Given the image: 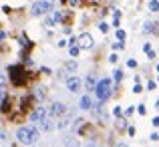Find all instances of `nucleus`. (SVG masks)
Here are the masks:
<instances>
[{"mask_svg":"<svg viewBox=\"0 0 159 147\" xmlns=\"http://www.w3.org/2000/svg\"><path fill=\"white\" fill-rule=\"evenodd\" d=\"M113 115H115V117H121V115H123V109H121V105L113 107Z\"/></svg>","mask_w":159,"mask_h":147,"instance_id":"b1692460","label":"nucleus"},{"mask_svg":"<svg viewBox=\"0 0 159 147\" xmlns=\"http://www.w3.org/2000/svg\"><path fill=\"white\" fill-rule=\"evenodd\" d=\"M145 54H147V58H149V61H153V58H155V50H147V53H145Z\"/></svg>","mask_w":159,"mask_h":147,"instance_id":"473e14b6","label":"nucleus"},{"mask_svg":"<svg viewBox=\"0 0 159 147\" xmlns=\"http://www.w3.org/2000/svg\"><path fill=\"white\" fill-rule=\"evenodd\" d=\"M151 125H153V127H159V117H153V121H151Z\"/></svg>","mask_w":159,"mask_h":147,"instance_id":"ea45409f","label":"nucleus"},{"mask_svg":"<svg viewBox=\"0 0 159 147\" xmlns=\"http://www.w3.org/2000/svg\"><path fill=\"white\" fill-rule=\"evenodd\" d=\"M8 95V77L4 73H0V101Z\"/></svg>","mask_w":159,"mask_h":147,"instance_id":"9b49d317","label":"nucleus"},{"mask_svg":"<svg viewBox=\"0 0 159 147\" xmlns=\"http://www.w3.org/2000/svg\"><path fill=\"white\" fill-rule=\"evenodd\" d=\"M143 50H145V53H147V50H151V44H149V43H145V44H143Z\"/></svg>","mask_w":159,"mask_h":147,"instance_id":"a19ab883","label":"nucleus"},{"mask_svg":"<svg viewBox=\"0 0 159 147\" xmlns=\"http://www.w3.org/2000/svg\"><path fill=\"white\" fill-rule=\"evenodd\" d=\"M66 2H69V6H73V8L81 6V0H66Z\"/></svg>","mask_w":159,"mask_h":147,"instance_id":"cd10ccee","label":"nucleus"},{"mask_svg":"<svg viewBox=\"0 0 159 147\" xmlns=\"http://www.w3.org/2000/svg\"><path fill=\"white\" fill-rule=\"evenodd\" d=\"M159 24L157 22H145V26H143V32H147V34H149V32H159Z\"/></svg>","mask_w":159,"mask_h":147,"instance_id":"dca6fc26","label":"nucleus"},{"mask_svg":"<svg viewBox=\"0 0 159 147\" xmlns=\"http://www.w3.org/2000/svg\"><path fill=\"white\" fill-rule=\"evenodd\" d=\"M99 30H101L103 34H107V32H109V24L107 22H99Z\"/></svg>","mask_w":159,"mask_h":147,"instance_id":"5701e85b","label":"nucleus"},{"mask_svg":"<svg viewBox=\"0 0 159 147\" xmlns=\"http://www.w3.org/2000/svg\"><path fill=\"white\" fill-rule=\"evenodd\" d=\"M155 71H157V75H159V65H157V67H155Z\"/></svg>","mask_w":159,"mask_h":147,"instance_id":"a18cd8bd","label":"nucleus"},{"mask_svg":"<svg viewBox=\"0 0 159 147\" xmlns=\"http://www.w3.org/2000/svg\"><path fill=\"white\" fill-rule=\"evenodd\" d=\"M137 113H139V115H145V113H147V109H145V105H143V103L137 105Z\"/></svg>","mask_w":159,"mask_h":147,"instance_id":"c85d7f7f","label":"nucleus"},{"mask_svg":"<svg viewBox=\"0 0 159 147\" xmlns=\"http://www.w3.org/2000/svg\"><path fill=\"white\" fill-rule=\"evenodd\" d=\"M69 54H70V58H77L79 54H81V48H79V44H70V47H69Z\"/></svg>","mask_w":159,"mask_h":147,"instance_id":"f3484780","label":"nucleus"},{"mask_svg":"<svg viewBox=\"0 0 159 147\" xmlns=\"http://www.w3.org/2000/svg\"><path fill=\"white\" fill-rule=\"evenodd\" d=\"M16 139L22 145H32L40 139V131L36 125H26V127H18L16 129Z\"/></svg>","mask_w":159,"mask_h":147,"instance_id":"f03ea898","label":"nucleus"},{"mask_svg":"<svg viewBox=\"0 0 159 147\" xmlns=\"http://www.w3.org/2000/svg\"><path fill=\"white\" fill-rule=\"evenodd\" d=\"M93 93H95V97H97L99 103H107V101L113 97V81L109 77L99 79V81H97V87H95Z\"/></svg>","mask_w":159,"mask_h":147,"instance_id":"7ed1b4c3","label":"nucleus"},{"mask_svg":"<svg viewBox=\"0 0 159 147\" xmlns=\"http://www.w3.org/2000/svg\"><path fill=\"white\" fill-rule=\"evenodd\" d=\"M133 93H143V87H141V83H135V85H133Z\"/></svg>","mask_w":159,"mask_h":147,"instance_id":"bb28decb","label":"nucleus"},{"mask_svg":"<svg viewBox=\"0 0 159 147\" xmlns=\"http://www.w3.org/2000/svg\"><path fill=\"white\" fill-rule=\"evenodd\" d=\"M65 85H66V91H69V93H79L81 87H83V81L77 75H70V77L65 79Z\"/></svg>","mask_w":159,"mask_h":147,"instance_id":"0eeeda50","label":"nucleus"},{"mask_svg":"<svg viewBox=\"0 0 159 147\" xmlns=\"http://www.w3.org/2000/svg\"><path fill=\"white\" fill-rule=\"evenodd\" d=\"M93 99H91V95H83L81 97V101H79V107L83 109V111H91L93 109Z\"/></svg>","mask_w":159,"mask_h":147,"instance_id":"f8f14e48","label":"nucleus"},{"mask_svg":"<svg viewBox=\"0 0 159 147\" xmlns=\"http://www.w3.org/2000/svg\"><path fill=\"white\" fill-rule=\"evenodd\" d=\"M117 61H119V57H117V53H113L111 57H109V62H111V65H117Z\"/></svg>","mask_w":159,"mask_h":147,"instance_id":"7c9ffc66","label":"nucleus"},{"mask_svg":"<svg viewBox=\"0 0 159 147\" xmlns=\"http://www.w3.org/2000/svg\"><path fill=\"white\" fill-rule=\"evenodd\" d=\"M157 83H159V75H157Z\"/></svg>","mask_w":159,"mask_h":147,"instance_id":"49530a36","label":"nucleus"},{"mask_svg":"<svg viewBox=\"0 0 159 147\" xmlns=\"http://www.w3.org/2000/svg\"><path fill=\"white\" fill-rule=\"evenodd\" d=\"M77 44H79L81 50H91L95 47V40H93V36H91L89 32H83V34L77 36Z\"/></svg>","mask_w":159,"mask_h":147,"instance_id":"39448f33","label":"nucleus"},{"mask_svg":"<svg viewBox=\"0 0 159 147\" xmlns=\"http://www.w3.org/2000/svg\"><path fill=\"white\" fill-rule=\"evenodd\" d=\"M113 81H115L117 85L123 81V69H115V71H113Z\"/></svg>","mask_w":159,"mask_h":147,"instance_id":"a211bd4d","label":"nucleus"},{"mask_svg":"<svg viewBox=\"0 0 159 147\" xmlns=\"http://www.w3.org/2000/svg\"><path fill=\"white\" fill-rule=\"evenodd\" d=\"M127 67H129V69H137V61H135V58H129V61H127Z\"/></svg>","mask_w":159,"mask_h":147,"instance_id":"c756f323","label":"nucleus"},{"mask_svg":"<svg viewBox=\"0 0 159 147\" xmlns=\"http://www.w3.org/2000/svg\"><path fill=\"white\" fill-rule=\"evenodd\" d=\"M155 109H157V111H159V101H155Z\"/></svg>","mask_w":159,"mask_h":147,"instance_id":"c03bdc74","label":"nucleus"},{"mask_svg":"<svg viewBox=\"0 0 159 147\" xmlns=\"http://www.w3.org/2000/svg\"><path fill=\"white\" fill-rule=\"evenodd\" d=\"M39 71H40V73H43V75H52V71L48 69V67H40Z\"/></svg>","mask_w":159,"mask_h":147,"instance_id":"2f4dec72","label":"nucleus"},{"mask_svg":"<svg viewBox=\"0 0 159 147\" xmlns=\"http://www.w3.org/2000/svg\"><path fill=\"white\" fill-rule=\"evenodd\" d=\"M117 127H119V129H121V131H123V129H125V127H127V123H125V121H117Z\"/></svg>","mask_w":159,"mask_h":147,"instance_id":"f704fd0d","label":"nucleus"},{"mask_svg":"<svg viewBox=\"0 0 159 147\" xmlns=\"http://www.w3.org/2000/svg\"><path fill=\"white\" fill-rule=\"evenodd\" d=\"M87 147H99V145L95 143V141H89V143H87Z\"/></svg>","mask_w":159,"mask_h":147,"instance_id":"79ce46f5","label":"nucleus"},{"mask_svg":"<svg viewBox=\"0 0 159 147\" xmlns=\"http://www.w3.org/2000/svg\"><path fill=\"white\" fill-rule=\"evenodd\" d=\"M44 117H48V111H47V107H43V105H36V107L30 111L28 119H30L32 123H40V121H43Z\"/></svg>","mask_w":159,"mask_h":147,"instance_id":"6e6552de","label":"nucleus"},{"mask_svg":"<svg viewBox=\"0 0 159 147\" xmlns=\"http://www.w3.org/2000/svg\"><path fill=\"white\" fill-rule=\"evenodd\" d=\"M149 10H151V12H159V0H149Z\"/></svg>","mask_w":159,"mask_h":147,"instance_id":"aec40b11","label":"nucleus"},{"mask_svg":"<svg viewBox=\"0 0 159 147\" xmlns=\"http://www.w3.org/2000/svg\"><path fill=\"white\" fill-rule=\"evenodd\" d=\"M69 119H61V121H58V125H57V129H66V127H69Z\"/></svg>","mask_w":159,"mask_h":147,"instance_id":"4be33fe9","label":"nucleus"},{"mask_svg":"<svg viewBox=\"0 0 159 147\" xmlns=\"http://www.w3.org/2000/svg\"><path fill=\"white\" fill-rule=\"evenodd\" d=\"M77 69H79V62L75 61V58H70V61L65 62V71H69V73H75Z\"/></svg>","mask_w":159,"mask_h":147,"instance_id":"2eb2a0df","label":"nucleus"},{"mask_svg":"<svg viewBox=\"0 0 159 147\" xmlns=\"http://www.w3.org/2000/svg\"><path fill=\"white\" fill-rule=\"evenodd\" d=\"M36 125H39V131H47V133L57 127V125L52 123V117H44V119L40 121V123H36Z\"/></svg>","mask_w":159,"mask_h":147,"instance_id":"9d476101","label":"nucleus"},{"mask_svg":"<svg viewBox=\"0 0 159 147\" xmlns=\"http://www.w3.org/2000/svg\"><path fill=\"white\" fill-rule=\"evenodd\" d=\"M127 133H129V135H131V137H135V127H133V125H131V127H127Z\"/></svg>","mask_w":159,"mask_h":147,"instance_id":"72a5a7b5","label":"nucleus"},{"mask_svg":"<svg viewBox=\"0 0 159 147\" xmlns=\"http://www.w3.org/2000/svg\"><path fill=\"white\" fill-rule=\"evenodd\" d=\"M4 40H6V32L0 28V43H4Z\"/></svg>","mask_w":159,"mask_h":147,"instance_id":"4c0bfd02","label":"nucleus"},{"mask_svg":"<svg viewBox=\"0 0 159 147\" xmlns=\"http://www.w3.org/2000/svg\"><path fill=\"white\" fill-rule=\"evenodd\" d=\"M52 6H54V0H39V2L32 4L30 14L32 16H43L47 12H52Z\"/></svg>","mask_w":159,"mask_h":147,"instance_id":"20e7f679","label":"nucleus"},{"mask_svg":"<svg viewBox=\"0 0 159 147\" xmlns=\"http://www.w3.org/2000/svg\"><path fill=\"white\" fill-rule=\"evenodd\" d=\"M47 91L48 89L44 85H39L34 89V93H32V99H34V101H44V99H47Z\"/></svg>","mask_w":159,"mask_h":147,"instance_id":"ddd939ff","label":"nucleus"},{"mask_svg":"<svg viewBox=\"0 0 159 147\" xmlns=\"http://www.w3.org/2000/svg\"><path fill=\"white\" fill-rule=\"evenodd\" d=\"M6 73H8V83H10L14 89H22V87L28 85V81H32V79H34V73L26 71L22 62L8 65L6 67Z\"/></svg>","mask_w":159,"mask_h":147,"instance_id":"f257e3e1","label":"nucleus"},{"mask_svg":"<svg viewBox=\"0 0 159 147\" xmlns=\"http://www.w3.org/2000/svg\"><path fill=\"white\" fill-rule=\"evenodd\" d=\"M47 111H48V117H62L66 113V105L62 101H52Z\"/></svg>","mask_w":159,"mask_h":147,"instance_id":"423d86ee","label":"nucleus"},{"mask_svg":"<svg viewBox=\"0 0 159 147\" xmlns=\"http://www.w3.org/2000/svg\"><path fill=\"white\" fill-rule=\"evenodd\" d=\"M149 139H151V141H159V133H151V135H149Z\"/></svg>","mask_w":159,"mask_h":147,"instance_id":"e433bc0d","label":"nucleus"},{"mask_svg":"<svg viewBox=\"0 0 159 147\" xmlns=\"http://www.w3.org/2000/svg\"><path fill=\"white\" fill-rule=\"evenodd\" d=\"M157 89V81H147V91H155Z\"/></svg>","mask_w":159,"mask_h":147,"instance_id":"393cba45","label":"nucleus"},{"mask_svg":"<svg viewBox=\"0 0 159 147\" xmlns=\"http://www.w3.org/2000/svg\"><path fill=\"white\" fill-rule=\"evenodd\" d=\"M65 143H66V147H79V141L77 139H66Z\"/></svg>","mask_w":159,"mask_h":147,"instance_id":"a878e982","label":"nucleus"},{"mask_svg":"<svg viewBox=\"0 0 159 147\" xmlns=\"http://www.w3.org/2000/svg\"><path fill=\"white\" fill-rule=\"evenodd\" d=\"M12 105H14V103H12V97H10V95H6V97L0 101V115H10L12 109H14Z\"/></svg>","mask_w":159,"mask_h":147,"instance_id":"1a4fd4ad","label":"nucleus"},{"mask_svg":"<svg viewBox=\"0 0 159 147\" xmlns=\"http://www.w3.org/2000/svg\"><path fill=\"white\" fill-rule=\"evenodd\" d=\"M115 36H117V40H125V39H127V32H125L123 28H117V30H115Z\"/></svg>","mask_w":159,"mask_h":147,"instance_id":"6ab92c4d","label":"nucleus"},{"mask_svg":"<svg viewBox=\"0 0 159 147\" xmlns=\"http://www.w3.org/2000/svg\"><path fill=\"white\" fill-rule=\"evenodd\" d=\"M117 147H129L127 143H117Z\"/></svg>","mask_w":159,"mask_h":147,"instance_id":"37998d69","label":"nucleus"},{"mask_svg":"<svg viewBox=\"0 0 159 147\" xmlns=\"http://www.w3.org/2000/svg\"><path fill=\"white\" fill-rule=\"evenodd\" d=\"M125 48V40H119V43H113V50H115V53H117V50H123Z\"/></svg>","mask_w":159,"mask_h":147,"instance_id":"412c9836","label":"nucleus"},{"mask_svg":"<svg viewBox=\"0 0 159 147\" xmlns=\"http://www.w3.org/2000/svg\"><path fill=\"white\" fill-rule=\"evenodd\" d=\"M95 87H97V77H95L93 73H89L85 77V89L91 93V91H95Z\"/></svg>","mask_w":159,"mask_h":147,"instance_id":"4468645a","label":"nucleus"},{"mask_svg":"<svg viewBox=\"0 0 159 147\" xmlns=\"http://www.w3.org/2000/svg\"><path fill=\"white\" fill-rule=\"evenodd\" d=\"M66 44H69V43H66V40H58V43H57V47H61V48H65V47H66Z\"/></svg>","mask_w":159,"mask_h":147,"instance_id":"58836bf2","label":"nucleus"},{"mask_svg":"<svg viewBox=\"0 0 159 147\" xmlns=\"http://www.w3.org/2000/svg\"><path fill=\"white\" fill-rule=\"evenodd\" d=\"M133 111H135V107H127V109H125V115H133Z\"/></svg>","mask_w":159,"mask_h":147,"instance_id":"c9c22d12","label":"nucleus"}]
</instances>
